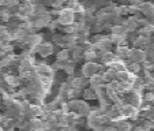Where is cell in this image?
Listing matches in <instances>:
<instances>
[{
	"label": "cell",
	"instance_id": "6da1fadb",
	"mask_svg": "<svg viewBox=\"0 0 154 131\" xmlns=\"http://www.w3.org/2000/svg\"><path fill=\"white\" fill-rule=\"evenodd\" d=\"M105 64L102 63H97V61H85L83 64H82L81 67V75L85 76V78H90L91 75H94V74L97 73H104L105 71Z\"/></svg>",
	"mask_w": 154,
	"mask_h": 131
},
{
	"label": "cell",
	"instance_id": "7a4b0ae2",
	"mask_svg": "<svg viewBox=\"0 0 154 131\" xmlns=\"http://www.w3.org/2000/svg\"><path fill=\"white\" fill-rule=\"evenodd\" d=\"M56 19H57L60 26H68V25H72L75 22V14L70 8H67V7H64V8L61 7L59 10V14Z\"/></svg>",
	"mask_w": 154,
	"mask_h": 131
},
{
	"label": "cell",
	"instance_id": "3957f363",
	"mask_svg": "<svg viewBox=\"0 0 154 131\" xmlns=\"http://www.w3.org/2000/svg\"><path fill=\"white\" fill-rule=\"evenodd\" d=\"M33 53L38 55L41 59H47L55 53V45H53L52 42H49V41H42L40 45H37V47L34 48Z\"/></svg>",
	"mask_w": 154,
	"mask_h": 131
},
{
	"label": "cell",
	"instance_id": "277c9868",
	"mask_svg": "<svg viewBox=\"0 0 154 131\" xmlns=\"http://www.w3.org/2000/svg\"><path fill=\"white\" fill-rule=\"evenodd\" d=\"M2 78H3V82L6 83V86L11 87L14 90H17L18 87L22 85V81L19 79V76L12 73H3L2 74Z\"/></svg>",
	"mask_w": 154,
	"mask_h": 131
},
{
	"label": "cell",
	"instance_id": "5b68a950",
	"mask_svg": "<svg viewBox=\"0 0 154 131\" xmlns=\"http://www.w3.org/2000/svg\"><path fill=\"white\" fill-rule=\"evenodd\" d=\"M66 81L68 82V85L71 86V89H78V90H82L83 87L87 86V79L82 75H71L68 76Z\"/></svg>",
	"mask_w": 154,
	"mask_h": 131
},
{
	"label": "cell",
	"instance_id": "8992f818",
	"mask_svg": "<svg viewBox=\"0 0 154 131\" xmlns=\"http://www.w3.org/2000/svg\"><path fill=\"white\" fill-rule=\"evenodd\" d=\"M127 60L130 61H134V63H142V61L146 60L145 58V51L139 49V48H130L128 49V56H127Z\"/></svg>",
	"mask_w": 154,
	"mask_h": 131
},
{
	"label": "cell",
	"instance_id": "52a82bcc",
	"mask_svg": "<svg viewBox=\"0 0 154 131\" xmlns=\"http://www.w3.org/2000/svg\"><path fill=\"white\" fill-rule=\"evenodd\" d=\"M138 10H139V14H143L146 18H153V3L151 2H147V0H145L143 3H140L139 6H138Z\"/></svg>",
	"mask_w": 154,
	"mask_h": 131
},
{
	"label": "cell",
	"instance_id": "ba28073f",
	"mask_svg": "<svg viewBox=\"0 0 154 131\" xmlns=\"http://www.w3.org/2000/svg\"><path fill=\"white\" fill-rule=\"evenodd\" d=\"M87 85L90 87H93V89L104 86L105 82H104V78H102V74L97 73V74H94V75H91L90 78H87Z\"/></svg>",
	"mask_w": 154,
	"mask_h": 131
},
{
	"label": "cell",
	"instance_id": "9c48e42d",
	"mask_svg": "<svg viewBox=\"0 0 154 131\" xmlns=\"http://www.w3.org/2000/svg\"><path fill=\"white\" fill-rule=\"evenodd\" d=\"M81 97H82V100H85V101H91V100H97L96 92H94V89H93V87H90V86H86V87H83V89H82Z\"/></svg>",
	"mask_w": 154,
	"mask_h": 131
},
{
	"label": "cell",
	"instance_id": "30bf717a",
	"mask_svg": "<svg viewBox=\"0 0 154 131\" xmlns=\"http://www.w3.org/2000/svg\"><path fill=\"white\" fill-rule=\"evenodd\" d=\"M128 45H116L115 48V55H116L117 59L120 60H127V56H128Z\"/></svg>",
	"mask_w": 154,
	"mask_h": 131
},
{
	"label": "cell",
	"instance_id": "8fae6325",
	"mask_svg": "<svg viewBox=\"0 0 154 131\" xmlns=\"http://www.w3.org/2000/svg\"><path fill=\"white\" fill-rule=\"evenodd\" d=\"M127 71H130L131 74H134V75H140L142 73V66L139 63H134V61H130L127 60Z\"/></svg>",
	"mask_w": 154,
	"mask_h": 131
},
{
	"label": "cell",
	"instance_id": "7c38bea8",
	"mask_svg": "<svg viewBox=\"0 0 154 131\" xmlns=\"http://www.w3.org/2000/svg\"><path fill=\"white\" fill-rule=\"evenodd\" d=\"M63 73L66 74L67 76L75 75V73H76V64L72 63L71 60L66 61V64H64V68H63Z\"/></svg>",
	"mask_w": 154,
	"mask_h": 131
},
{
	"label": "cell",
	"instance_id": "4fadbf2b",
	"mask_svg": "<svg viewBox=\"0 0 154 131\" xmlns=\"http://www.w3.org/2000/svg\"><path fill=\"white\" fill-rule=\"evenodd\" d=\"M56 60L68 61L70 60V49H67V48H61V49L56 53Z\"/></svg>",
	"mask_w": 154,
	"mask_h": 131
},
{
	"label": "cell",
	"instance_id": "5bb4252c",
	"mask_svg": "<svg viewBox=\"0 0 154 131\" xmlns=\"http://www.w3.org/2000/svg\"><path fill=\"white\" fill-rule=\"evenodd\" d=\"M127 29H125L123 25H113L111 26V34H115V36H124L127 34Z\"/></svg>",
	"mask_w": 154,
	"mask_h": 131
},
{
	"label": "cell",
	"instance_id": "9a60e30c",
	"mask_svg": "<svg viewBox=\"0 0 154 131\" xmlns=\"http://www.w3.org/2000/svg\"><path fill=\"white\" fill-rule=\"evenodd\" d=\"M98 59V53L96 51H83V60L85 61H96Z\"/></svg>",
	"mask_w": 154,
	"mask_h": 131
}]
</instances>
